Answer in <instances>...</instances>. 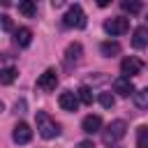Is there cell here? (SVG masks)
Here are the masks:
<instances>
[{
    "mask_svg": "<svg viewBox=\"0 0 148 148\" xmlns=\"http://www.w3.org/2000/svg\"><path fill=\"white\" fill-rule=\"evenodd\" d=\"M99 127H102V118L97 113H90V116H86L81 120V130L86 134H95V132H99Z\"/></svg>",
    "mask_w": 148,
    "mask_h": 148,
    "instance_id": "obj_11",
    "label": "cell"
},
{
    "mask_svg": "<svg viewBox=\"0 0 148 148\" xmlns=\"http://www.w3.org/2000/svg\"><path fill=\"white\" fill-rule=\"evenodd\" d=\"M113 90H116L120 97H130V95L136 92V90H134V83H132L130 76H118V79L113 81Z\"/></svg>",
    "mask_w": 148,
    "mask_h": 148,
    "instance_id": "obj_9",
    "label": "cell"
},
{
    "mask_svg": "<svg viewBox=\"0 0 148 148\" xmlns=\"http://www.w3.org/2000/svg\"><path fill=\"white\" fill-rule=\"evenodd\" d=\"M132 46L134 49H146L148 46V25H139L132 35Z\"/></svg>",
    "mask_w": 148,
    "mask_h": 148,
    "instance_id": "obj_12",
    "label": "cell"
},
{
    "mask_svg": "<svg viewBox=\"0 0 148 148\" xmlns=\"http://www.w3.org/2000/svg\"><path fill=\"white\" fill-rule=\"evenodd\" d=\"M76 148H95V146H92V141H88V139H86V141H79V143H76Z\"/></svg>",
    "mask_w": 148,
    "mask_h": 148,
    "instance_id": "obj_24",
    "label": "cell"
},
{
    "mask_svg": "<svg viewBox=\"0 0 148 148\" xmlns=\"http://www.w3.org/2000/svg\"><path fill=\"white\" fill-rule=\"evenodd\" d=\"M99 51H102V56L113 58V56H118V53H120V44H118V42L106 39V42H102V44H99Z\"/></svg>",
    "mask_w": 148,
    "mask_h": 148,
    "instance_id": "obj_14",
    "label": "cell"
},
{
    "mask_svg": "<svg viewBox=\"0 0 148 148\" xmlns=\"http://www.w3.org/2000/svg\"><path fill=\"white\" fill-rule=\"evenodd\" d=\"M125 132H127V123L125 120H113L102 132V139H104V143H116V141H120L125 136Z\"/></svg>",
    "mask_w": 148,
    "mask_h": 148,
    "instance_id": "obj_3",
    "label": "cell"
},
{
    "mask_svg": "<svg viewBox=\"0 0 148 148\" xmlns=\"http://www.w3.org/2000/svg\"><path fill=\"white\" fill-rule=\"evenodd\" d=\"M136 148H148V127H136Z\"/></svg>",
    "mask_w": 148,
    "mask_h": 148,
    "instance_id": "obj_17",
    "label": "cell"
},
{
    "mask_svg": "<svg viewBox=\"0 0 148 148\" xmlns=\"http://www.w3.org/2000/svg\"><path fill=\"white\" fill-rule=\"evenodd\" d=\"M76 95H79V99H81L83 104H92V90H90L88 86H81V88L76 90Z\"/></svg>",
    "mask_w": 148,
    "mask_h": 148,
    "instance_id": "obj_20",
    "label": "cell"
},
{
    "mask_svg": "<svg viewBox=\"0 0 148 148\" xmlns=\"http://www.w3.org/2000/svg\"><path fill=\"white\" fill-rule=\"evenodd\" d=\"M97 2V7H109L111 5V0H95Z\"/></svg>",
    "mask_w": 148,
    "mask_h": 148,
    "instance_id": "obj_26",
    "label": "cell"
},
{
    "mask_svg": "<svg viewBox=\"0 0 148 148\" xmlns=\"http://www.w3.org/2000/svg\"><path fill=\"white\" fill-rule=\"evenodd\" d=\"M141 69H143V60L136 58V56H127V58L120 62V72H123L125 76H134V74H139Z\"/></svg>",
    "mask_w": 148,
    "mask_h": 148,
    "instance_id": "obj_6",
    "label": "cell"
},
{
    "mask_svg": "<svg viewBox=\"0 0 148 148\" xmlns=\"http://www.w3.org/2000/svg\"><path fill=\"white\" fill-rule=\"evenodd\" d=\"M130 30V21L127 18H123V16H116V18H109V21H104V32H109V35H125Z\"/></svg>",
    "mask_w": 148,
    "mask_h": 148,
    "instance_id": "obj_4",
    "label": "cell"
},
{
    "mask_svg": "<svg viewBox=\"0 0 148 148\" xmlns=\"http://www.w3.org/2000/svg\"><path fill=\"white\" fill-rule=\"evenodd\" d=\"M132 97H134L136 109H148V86H146V88H141V90H136Z\"/></svg>",
    "mask_w": 148,
    "mask_h": 148,
    "instance_id": "obj_16",
    "label": "cell"
},
{
    "mask_svg": "<svg viewBox=\"0 0 148 148\" xmlns=\"http://www.w3.org/2000/svg\"><path fill=\"white\" fill-rule=\"evenodd\" d=\"M99 104H102L104 109H111V106L116 104V97H113L111 92H99Z\"/></svg>",
    "mask_w": 148,
    "mask_h": 148,
    "instance_id": "obj_21",
    "label": "cell"
},
{
    "mask_svg": "<svg viewBox=\"0 0 148 148\" xmlns=\"http://www.w3.org/2000/svg\"><path fill=\"white\" fill-rule=\"evenodd\" d=\"M79 95L76 92H72V90H65V92H60V97H58V104H60V109L62 111H76L79 109Z\"/></svg>",
    "mask_w": 148,
    "mask_h": 148,
    "instance_id": "obj_8",
    "label": "cell"
},
{
    "mask_svg": "<svg viewBox=\"0 0 148 148\" xmlns=\"http://www.w3.org/2000/svg\"><path fill=\"white\" fill-rule=\"evenodd\" d=\"M62 23L67 25V28H86V12L81 9V5H72L67 12H65V16H62Z\"/></svg>",
    "mask_w": 148,
    "mask_h": 148,
    "instance_id": "obj_2",
    "label": "cell"
},
{
    "mask_svg": "<svg viewBox=\"0 0 148 148\" xmlns=\"http://www.w3.org/2000/svg\"><path fill=\"white\" fill-rule=\"evenodd\" d=\"M56 86H58V74H56V69H44V72L39 74V79H37V88L44 90V92H53Z\"/></svg>",
    "mask_w": 148,
    "mask_h": 148,
    "instance_id": "obj_5",
    "label": "cell"
},
{
    "mask_svg": "<svg viewBox=\"0 0 148 148\" xmlns=\"http://www.w3.org/2000/svg\"><path fill=\"white\" fill-rule=\"evenodd\" d=\"M16 113H25V99H18L16 102Z\"/></svg>",
    "mask_w": 148,
    "mask_h": 148,
    "instance_id": "obj_23",
    "label": "cell"
},
{
    "mask_svg": "<svg viewBox=\"0 0 148 148\" xmlns=\"http://www.w3.org/2000/svg\"><path fill=\"white\" fill-rule=\"evenodd\" d=\"M0 18H2V30H5V32H9V30H12V18H9L7 14H5V16H0Z\"/></svg>",
    "mask_w": 148,
    "mask_h": 148,
    "instance_id": "obj_22",
    "label": "cell"
},
{
    "mask_svg": "<svg viewBox=\"0 0 148 148\" xmlns=\"http://www.w3.org/2000/svg\"><path fill=\"white\" fill-rule=\"evenodd\" d=\"M35 123H37V132H39L42 139H56L60 134V125L46 111H37L35 113Z\"/></svg>",
    "mask_w": 148,
    "mask_h": 148,
    "instance_id": "obj_1",
    "label": "cell"
},
{
    "mask_svg": "<svg viewBox=\"0 0 148 148\" xmlns=\"http://www.w3.org/2000/svg\"><path fill=\"white\" fill-rule=\"evenodd\" d=\"M18 12H21L23 16L32 18V16L37 14V5H35V0H18Z\"/></svg>",
    "mask_w": 148,
    "mask_h": 148,
    "instance_id": "obj_15",
    "label": "cell"
},
{
    "mask_svg": "<svg viewBox=\"0 0 148 148\" xmlns=\"http://www.w3.org/2000/svg\"><path fill=\"white\" fill-rule=\"evenodd\" d=\"M14 42H16V46H21V49L30 46V42H32V30H30V28H16V30H14Z\"/></svg>",
    "mask_w": 148,
    "mask_h": 148,
    "instance_id": "obj_13",
    "label": "cell"
},
{
    "mask_svg": "<svg viewBox=\"0 0 148 148\" xmlns=\"http://www.w3.org/2000/svg\"><path fill=\"white\" fill-rule=\"evenodd\" d=\"M12 139H14L16 143H28V141L32 139L30 125H28V123H16V127H14V132H12Z\"/></svg>",
    "mask_w": 148,
    "mask_h": 148,
    "instance_id": "obj_10",
    "label": "cell"
},
{
    "mask_svg": "<svg viewBox=\"0 0 148 148\" xmlns=\"http://www.w3.org/2000/svg\"><path fill=\"white\" fill-rule=\"evenodd\" d=\"M81 56H83V46L79 44V42H72L67 49H65V67H72V65H79V60H81Z\"/></svg>",
    "mask_w": 148,
    "mask_h": 148,
    "instance_id": "obj_7",
    "label": "cell"
},
{
    "mask_svg": "<svg viewBox=\"0 0 148 148\" xmlns=\"http://www.w3.org/2000/svg\"><path fill=\"white\" fill-rule=\"evenodd\" d=\"M65 2H67V0H51L53 9H60V7H65Z\"/></svg>",
    "mask_w": 148,
    "mask_h": 148,
    "instance_id": "obj_25",
    "label": "cell"
},
{
    "mask_svg": "<svg viewBox=\"0 0 148 148\" xmlns=\"http://www.w3.org/2000/svg\"><path fill=\"white\" fill-rule=\"evenodd\" d=\"M14 79H16V69H14V67H2V72H0V83H2V86H9Z\"/></svg>",
    "mask_w": 148,
    "mask_h": 148,
    "instance_id": "obj_18",
    "label": "cell"
},
{
    "mask_svg": "<svg viewBox=\"0 0 148 148\" xmlns=\"http://www.w3.org/2000/svg\"><path fill=\"white\" fill-rule=\"evenodd\" d=\"M123 9L127 14H139L143 9V5H141V0H123Z\"/></svg>",
    "mask_w": 148,
    "mask_h": 148,
    "instance_id": "obj_19",
    "label": "cell"
},
{
    "mask_svg": "<svg viewBox=\"0 0 148 148\" xmlns=\"http://www.w3.org/2000/svg\"><path fill=\"white\" fill-rule=\"evenodd\" d=\"M0 2H2V7H9V2H12V0H0Z\"/></svg>",
    "mask_w": 148,
    "mask_h": 148,
    "instance_id": "obj_27",
    "label": "cell"
}]
</instances>
